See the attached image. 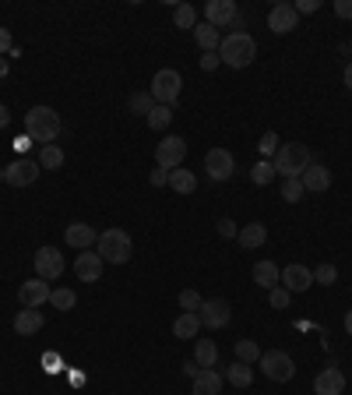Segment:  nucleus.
<instances>
[{
	"mask_svg": "<svg viewBox=\"0 0 352 395\" xmlns=\"http://www.w3.org/2000/svg\"><path fill=\"white\" fill-rule=\"evenodd\" d=\"M60 131H64V120H60L57 109H50V106H32V109L25 113V134H28L32 141L53 145V141L60 138Z\"/></svg>",
	"mask_w": 352,
	"mask_h": 395,
	"instance_id": "nucleus-1",
	"label": "nucleus"
},
{
	"mask_svg": "<svg viewBox=\"0 0 352 395\" xmlns=\"http://www.w3.org/2000/svg\"><path fill=\"white\" fill-rule=\"evenodd\" d=\"M271 166H275V177H303V170L310 166V148L299 141H282Z\"/></svg>",
	"mask_w": 352,
	"mask_h": 395,
	"instance_id": "nucleus-2",
	"label": "nucleus"
},
{
	"mask_svg": "<svg viewBox=\"0 0 352 395\" xmlns=\"http://www.w3.org/2000/svg\"><path fill=\"white\" fill-rule=\"evenodd\" d=\"M95 254L109 265H127L131 254H134V240L123 229H102L99 240H95Z\"/></svg>",
	"mask_w": 352,
	"mask_h": 395,
	"instance_id": "nucleus-3",
	"label": "nucleus"
},
{
	"mask_svg": "<svg viewBox=\"0 0 352 395\" xmlns=\"http://www.w3.org/2000/svg\"><path fill=\"white\" fill-rule=\"evenodd\" d=\"M254 57H258V43H254L251 32H233L219 46V60L229 64V67H247Z\"/></svg>",
	"mask_w": 352,
	"mask_h": 395,
	"instance_id": "nucleus-4",
	"label": "nucleus"
},
{
	"mask_svg": "<svg viewBox=\"0 0 352 395\" xmlns=\"http://www.w3.org/2000/svg\"><path fill=\"white\" fill-rule=\"evenodd\" d=\"M261 371L268 382H292L296 378V364H292V357L285 353V350H268V353H261Z\"/></svg>",
	"mask_w": 352,
	"mask_h": 395,
	"instance_id": "nucleus-5",
	"label": "nucleus"
},
{
	"mask_svg": "<svg viewBox=\"0 0 352 395\" xmlns=\"http://www.w3.org/2000/svg\"><path fill=\"white\" fill-rule=\"evenodd\" d=\"M180 89H183V78H180V71L173 67H163L155 78H152V99L159 102V106H173L176 99H180Z\"/></svg>",
	"mask_w": 352,
	"mask_h": 395,
	"instance_id": "nucleus-6",
	"label": "nucleus"
},
{
	"mask_svg": "<svg viewBox=\"0 0 352 395\" xmlns=\"http://www.w3.org/2000/svg\"><path fill=\"white\" fill-rule=\"evenodd\" d=\"M183 159H187V141L183 138H163L159 145H155V166L159 170H180L183 166Z\"/></svg>",
	"mask_w": 352,
	"mask_h": 395,
	"instance_id": "nucleus-7",
	"label": "nucleus"
},
{
	"mask_svg": "<svg viewBox=\"0 0 352 395\" xmlns=\"http://www.w3.org/2000/svg\"><path fill=\"white\" fill-rule=\"evenodd\" d=\"M204 173L211 177V180H229L233 173H236V156L229 152V148H211L208 156H204Z\"/></svg>",
	"mask_w": 352,
	"mask_h": 395,
	"instance_id": "nucleus-8",
	"label": "nucleus"
},
{
	"mask_svg": "<svg viewBox=\"0 0 352 395\" xmlns=\"http://www.w3.org/2000/svg\"><path fill=\"white\" fill-rule=\"evenodd\" d=\"M197 318H201V325H204V328L219 332V328H226V325L233 321V307H229L222 296H215V300H204V303H201Z\"/></svg>",
	"mask_w": 352,
	"mask_h": 395,
	"instance_id": "nucleus-9",
	"label": "nucleus"
},
{
	"mask_svg": "<svg viewBox=\"0 0 352 395\" xmlns=\"http://www.w3.org/2000/svg\"><path fill=\"white\" fill-rule=\"evenodd\" d=\"M35 276L46 279V283L60 279V276H64V254H60L57 247H39V251H35Z\"/></svg>",
	"mask_w": 352,
	"mask_h": 395,
	"instance_id": "nucleus-10",
	"label": "nucleus"
},
{
	"mask_svg": "<svg viewBox=\"0 0 352 395\" xmlns=\"http://www.w3.org/2000/svg\"><path fill=\"white\" fill-rule=\"evenodd\" d=\"M39 163L35 159H14L7 170H4V180L11 184V188H28V184H35V177H39Z\"/></svg>",
	"mask_w": 352,
	"mask_h": 395,
	"instance_id": "nucleus-11",
	"label": "nucleus"
},
{
	"mask_svg": "<svg viewBox=\"0 0 352 395\" xmlns=\"http://www.w3.org/2000/svg\"><path fill=\"white\" fill-rule=\"evenodd\" d=\"M50 283L46 279H28V283H21L18 286V300H21V307H28V310H39L43 303H50Z\"/></svg>",
	"mask_w": 352,
	"mask_h": 395,
	"instance_id": "nucleus-12",
	"label": "nucleus"
},
{
	"mask_svg": "<svg viewBox=\"0 0 352 395\" xmlns=\"http://www.w3.org/2000/svg\"><path fill=\"white\" fill-rule=\"evenodd\" d=\"M236 18H240V11H236L233 0H208V4H204V21H208L211 28H226V25H233Z\"/></svg>",
	"mask_w": 352,
	"mask_h": 395,
	"instance_id": "nucleus-13",
	"label": "nucleus"
},
{
	"mask_svg": "<svg viewBox=\"0 0 352 395\" xmlns=\"http://www.w3.org/2000/svg\"><path fill=\"white\" fill-rule=\"evenodd\" d=\"M278 286H285L289 293H307V290L314 286V272H310L307 265H285Z\"/></svg>",
	"mask_w": 352,
	"mask_h": 395,
	"instance_id": "nucleus-14",
	"label": "nucleus"
},
{
	"mask_svg": "<svg viewBox=\"0 0 352 395\" xmlns=\"http://www.w3.org/2000/svg\"><path fill=\"white\" fill-rule=\"evenodd\" d=\"M296 25H299V14H296L292 4H275V7L268 11V28H271V32L285 36V32H292Z\"/></svg>",
	"mask_w": 352,
	"mask_h": 395,
	"instance_id": "nucleus-15",
	"label": "nucleus"
},
{
	"mask_svg": "<svg viewBox=\"0 0 352 395\" xmlns=\"http://www.w3.org/2000/svg\"><path fill=\"white\" fill-rule=\"evenodd\" d=\"M314 392L317 395H342L346 392V374L339 367H324L317 378H314Z\"/></svg>",
	"mask_w": 352,
	"mask_h": 395,
	"instance_id": "nucleus-16",
	"label": "nucleus"
},
{
	"mask_svg": "<svg viewBox=\"0 0 352 395\" xmlns=\"http://www.w3.org/2000/svg\"><path fill=\"white\" fill-rule=\"evenodd\" d=\"M303 188H307V195L314 191V195H321V191H328L331 188V170L328 166H321V163H310L307 170H303Z\"/></svg>",
	"mask_w": 352,
	"mask_h": 395,
	"instance_id": "nucleus-17",
	"label": "nucleus"
},
{
	"mask_svg": "<svg viewBox=\"0 0 352 395\" xmlns=\"http://www.w3.org/2000/svg\"><path fill=\"white\" fill-rule=\"evenodd\" d=\"M102 258L99 254H92V251H82L78 254V261H75V276L82 279V283H99V276H102Z\"/></svg>",
	"mask_w": 352,
	"mask_h": 395,
	"instance_id": "nucleus-18",
	"label": "nucleus"
},
{
	"mask_svg": "<svg viewBox=\"0 0 352 395\" xmlns=\"http://www.w3.org/2000/svg\"><path fill=\"white\" fill-rule=\"evenodd\" d=\"M64 240H67L75 251H92V244L99 240V233H95L88 222H71L67 233H64Z\"/></svg>",
	"mask_w": 352,
	"mask_h": 395,
	"instance_id": "nucleus-19",
	"label": "nucleus"
},
{
	"mask_svg": "<svg viewBox=\"0 0 352 395\" xmlns=\"http://www.w3.org/2000/svg\"><path fill=\"white\" fill-rule=\"evenodd\" d=\"M278 279H282V269H278L275 261H258V265H254V283H258L261 290H275Z\"/></svg>",
	"mask_w": 352,
	"mask_h": 395,
	"instance_id": "nucleus-20",
	"label": "nucleus"
},
{
	"mask_svg": "<svg viewBox=\"0 0 352 395\" xmlns=\"http://www.w3.org/2000/svg\"><path fill=\"white\" fill-rule=\"evenodd\" d=\"M222 392V374H215L211 367H204L197 378H194V392L190 395H219Z\"/></svg>",
	"mask_w": 352,
	"mask_h": 395,
	"instance_id": "nucleus-21",
	"label": "nucleus"
},
{
	"mask_svg": "<svg viewBox=\"0 0 352 395\" xmlns=\"http://www.w3.org/2000/svg\"><path fill=\"white\" fill-rule=\"evenodd\" d=\"M194 39H197V46H201L204 53H215V50L222 46V36H219V28H211L208 21L194 25Z\"/></svg>",
	"mask_w": 352,
	"mask_h": 395,
	"instance_id": "nucleus-22",
	"label": "nucleus"
},
{
	"mask_svg": "<svg viewBox=\"0 0 352 395\" xmlns=\"http://www.w3.org/2000/svg\"><path fill=\"white\" fill-rule=\"evenodd\" d=\"M222 378H226L233 389H251V385H254V367L236 360L233 367H226V374H222Z\"/></svg>",
	"mask_w": 352,
	"mask_h": 395,
	"instance_id": "nucleus-23",
	"label": "nucleus"
},
{
	"mask_svg": "<svg viewBox=\"0 0 352 395\" xmlns=\"http://www.w3.org/2000/svg\"><path fill=\"white\" fill-rule=\"evenodd\" d=\"M39 328H43V314L39 310H28V307L18 310V318H14V332L18 335H35Z\"/></svg>",
	"mask_w": 352,
	"mask_h": 395,
	"instance_id": "nucleus-24",
	"label": "nucleus"
},
{
	"mask_svg": "<svg viewBox=\"0 0 352 395\" xmlns=\"http://www.w3.org/2000/svg\"><path fill=\"white\" fill-rule=\"evenodd\" d=\"M215 360H219V346L211 339H197L194 342V364L204 371V367H215Z\"/></svg>",
	"mask_w": 352,
	"mask_h": 395,
	"instance_id": "nucleus-25",
	"label": "nucleus"
},
{
	"mask_svg": "<svg viewBox=\"0 0 352 395\" xmlns=\"http://www.w3.org/2000/svg\"><path fill=\"white\" fill-rule=\"evenodd\" d=\"M236 240H240L243 247L254 251V247H261L264 240H268V226H264V222H247V226L236 233Z\"/></svg>",
	"mask_w": 352,
	"mask_h": 395,
	"instance_id": "nucleus-26",
	"label": "nucleus"
},
{
	"mask_svg": "<svg viewBox=\"0 0 352 395\" xmlns=\"http://www.w3.org/2000/svg\"><path fill=\"white\" fill-rule=\"evenodd\" d=\"M197 328H201V318H197V314H190V310H183V314L173 321V335H176V339H194V335H197Z\"/></svg>",
	"mask_w": 352,
	"mask_h": 395,
	"instance_id": "nucleus-27",
	"label": "nucleus"
},
{
	"mask_svg": "<svg viewBox=\"0 0 352 395\" xmlns=\"http://www.w3.org/2000/svg\"><path fill=\"white\" fill-rule=\"evenodd\" d=\"M170 188H173L176 195H194L197 191V177L190 170H173L170 173Z\"/></svg>",
	"mask_w": 352,
	"mask_h": 395,
	"instance_id": "nucleus-28",
	"label": "nucleus"
},
{
	"mask_svg": "<svg viewBox=\"0 0 352 395\" xmlns=\"http://www.w3.org/2000/svg\"><path fill=\"white\" fill-rule=\"evenodd\" d=\"M39 166H43V170H60V166H64V148H60V145H43Z\"/></svg>",
	"mask_w": 352,
	"mask_h": 395,
	"instance_id": "nucleus-29",
	"label": "nucleus"
},
{
	"mask_svg": "<svg viewBox=\"0 0 352 395\" xmlns=\"http://www.w3.org/2000/svg\"><path fill=\"white\" fill-rule=\"evenodd\" d=\"M170 124H173V106H159L155 102V109L148 113V127L152 131H166Z\"/></svg>",
	"mask_w": 352,
	"mask_h": 395,
	"instance_id": "nucleus-30",
	"label": "nucleus"
},
{
	"mask_svg": "<svg viewBox=\"0 0 352 395\" xmlns=\"http://www.w3.org/2000/svg\"><path fill=\"white\" fill-rule=\"evenodd\" d=\"M236 360H240V364H258V360H261V346H258L254 339H240V342H236Z\"/></svg>",
	"mask_w": 352,
	"mask_h": 395,
	"instance_id": "nucleus-31",
	"label": "nucleus"
},
{
	"mask_svg": "<svg viewBox=\"0 0 352 395\" xmlns=\"http://www.w3.org/2000/svg\"><path fill=\"white\" fill-rule=\"evenodd\" d=\"M303 195H307V188H303V180H299V177H285V180H282V198H285L289 205L303 201Z\"/></svg>",
	"mask_w": 352,
	"mask_h": 395,
	"instance_id": "nucleus-32",
	"label": "nucleus"
},
{
	"mask_svg": "<svg viewBox=\"0 0 352 395\" xmlns=\"http://www.w3.org/2000/svg\"><path fill=\"white\" fill-rule=\"evenodd\" d=\"M251 180H254L258 188H268V184L275 180V166H271L268 159H261V163H254V170H251Z\"/></svg>",
	"mask_w": 352,
	"mask_h": 395,
	"instance_id": "nucleus-33",
	"label": "nucleus"
},
{
	"mask_svg": "<svg viewBox=\"0 0 352 395\" xmlns=\"http://www.w3.org/2000/svg\"><path fill=\"white\" fill-rule=\"evenodd\" d=\"M152 109H155V99H152V92H134V96H131V113L148 117Z\"/></svg>",
	"mask_w": 352,
	"mask_h": 395,
	"instance_id": "nucleus-34",
	"label": "nucleus"
},
{
	"mask_svg": "<svg viewBox=\"0 0 352 395\" xmlns=\"http://www.w3.org/2000/svg\"><path fill=\"white\" fill-rule=\"evenodd\" d=\"M173 21H176V28H190V32H194V25H197V11H194L190 4H180L176 14H173Z\"/></svg>",
	"mask_w": 352,
	"mask_h": 395,
	"instance_id": "nucleus-35",
	"label": "nucleus"
},
{
	"mask_svg": "<svg viewBox=\"0 0 352 395\" xmlns=\"http://www.w3.org/2000/svg\"><path fill=\"white\" fill-rule=\"evenodd\" d=\"M314 283L317 286H335L339 283V269L335 265H317L314 269Z\"/></svg>",
	"mask_w": 352,
	"mask_h": 395,
	"instance_id": "nucleus-36",
	"label": "nucleus"
},
{
	"mask_svg": "<svg viewBox=\"0 0 352 395\" xmlns=\"http://www.w3.org/2000/svg\"><path fill=\"white\" fill-rule=\"evenodd\" d=\"M50 303H53L57 310H71V307L78 303V296H75V290H53V293H50Z\"/></svg>",
	"mask_w": 352,
	"mask_h": 395,
	"instance_id": "nucleus-37",
	"label": "nucleus"
},
{
	"mask_svg": "<svg viewBox=\"0 0 352 395\" xmlns=\"http://www.w3.org/2000/svg\"><path fill=\"white\" fill-rule=\"evenodd\" d=\"M201 303H204V300H201V293H197V290H183V293H180V310L197 314V310H201Z\"/></svg>",
	"mask_w": 352,
	"mask_h": 395,
	"instance_id": "nucleus-38",
	"label": "nucleus"
},
{
	"mask_svg": "<svg viewBox=\"0 0 352 395\" xmlns=\"http://www.w3.org/2000/svg\"><path fill=\"white\" fill-rule=\"evenodd\" d=\"M278 145H282V138H278L275 131H264L261 141H258V148H261L264 156H275V152H278Z\"/></svg>",
	"mask_w": 352,
	"mask_h": 395,
	"instance_id": "nucleus-39",
	"label": "nucleus"
},
{
	"mask_svg": "<svg viewBox=\"0 0 352 395\" xmlns=\"http://www.w3.org/2000/svg\"><path fill=\"white\" fill-rule=\"evenodd\" d=\"M289 290H285V286H275V290H271V296H268V303H271V307H275V310H285V307H289Z\"/></svg>",
	"mask_w": 352,
	"mask_h": 395,
	"instance_id": "nucleus-40",
	"label": "nucleus"
},
{
	"mask_svg": "<svg viewBox=\"0 0 352 395\" xmlns=\"http://www.w3.org/2000/svg\"><path fill=\"white\" fill-rule=\"evenodd\" d=\"M296 7V14H314L317 7H321V0H299V4H292Z\"/></svg>",
	"mask_w": 352,
	"mask_h": 395,
	"instance_id": "nucleus-41",
	"label": "nucleus"
},
{
	"mask_svg": "<svg viewBox=\"0 0 352 395\" xmlns=\"http://www.w3.org/2000/svg\"><path fill=\"white\" fill-rule=\"evenodd\" d=\"M148 180H152V188H166L170 184V170H152Z\"/></svg>",
	"mask_w": 352,
	"mask_h": 395,
	"instance_id": "nucleus-42",
	"label": "nucleus"
},
{
	"mask_svg": "<svg viewBox=\"0 0 352 395\" xmlns=\"http://www.w3.org/2000/svg\"><path fill=\"white\" fill-rule=\"evenodd\" d=\"M236 233H240V229H236L233 219H222V222H219V237H236Z\"/></svg>",
	"mask_w": 352,
	"mask_h": 395,
	"instance_id": "nucleus-43",
	"label": "nucleus"
},
{
	"mask_svg": "<svg viewBox=\"0 0 352 395\" xmlns=\"http://www.w3.org/2000/svg\"><path fill=\"white\" fill-rule=\"evenodd\" d=\"M219 64H222V60H219V53H204V57H201V67H204V71H215Z\"/></svg>",
	"mask_w": 352,
	"mask_h": 395,
	"instance_id": "nucleus-44",
	"label": "nucleus"
},
{
	"mask_svg": "<svg viewBox=\"0 0 352 395\" xmlns=\"http://www.w3.org/2000/svg\"><path fill=\"white\" fill-rule=\"evenodd\" d=\"M335 14L339 18H352V0H335Z\"/></svg>",
	"mask_w": 352,
	"mask_h": 395,
	"instance_id": "nucleus-45",
	"label": "nucleus"
},
{
	"mask_svg": "<svg viewBox=\"0 0 352 395\" xmlns=\"http://www.w3.org/2000/svg\"><path fill=\"white\" fill-rule=\"evenodd\" d=\"M183 374H187V378H197L201 367H197V364H183Z\"/></svg>",
	"mask_w": 352,
	"mask_h": 395,
	"instance_id": "nucleus-46",
	"label": "nucleus"
},
{
	"mask_svg": "<svg viewBox=\"0 0 352 395\" xmlns=\"http://www.w3.org/2000/svg\"><path fill=\"white\" fill-rule=\"evenodd\" d=\"M7 124H11V113H7V106L0 102V127H7Z\"/></svg>",
	"mask_w": 352,
	"mask_h": 395,
	"instance_id": "nucleus-47",
	"label": "nucleus"
},
{
	"mask_svg": "<svg viewBox=\"0 0 352 395\" xmlns=\"http://www.w3.org/2000/svg\"><path fill=\"white\" fill-rule=\"evenodd\" d=\"M28 141H32V138H28V134H21V138L14 141V145H18V152H25V148H28Z\"/></svg>",
	"mask_w": 352,
	"mask_h": 395,
	"instance_id": "nucleus-48",
	"label": "nucleus"
},
{
	"mask_svg": "<svg viewBox=\"0 0 352 395\" xmlns=\"http://www.w3.org/2000/svg\"><path fill=\"white\" fill-rule=\"evenodd\" d=\"M346 85L352 89V64H346Z\"/></svg>",
	"mask_w": 352,
	"mask_h": 395,
	"instance_id": "nucleus-49",
	"label": "nucleus"
},
{
	"mask_svg": "<svg viewBox=\"0 0 352 395\" xmlns=\"http://www.w3.org/2000/svg\"><path fill=\"white\" fill-rule=\"evenodd\" d=\"M346 332L352 335V310H346Z\"/></svg>",
	"mask_w": 352,
	"mask_h": 395,
	"instance_id": "nucleus-50",
	"label": "nucleus"
},
{
	"mask_svg": "<svg viewBox=\"0 0 352 395\" xmlns=\"http://www.w3.org/2000/svg\"><path fill=\"white\" fill-rule=\"evenodd\" d=\"M7 43H11V36H7V32H0V50H4Z\"/></svg>",
	"mask_w": 352,
	"mask_h": 395,
	"instance_id": "nucleus-51",
	"label": "nucleus"
},
{
	"mask_svg": "<svg viewBox=\"0 0 352 395\" xmlns=\"http://www.w3.org/2000/svg\"><path fill=\"white\" fill-rule=\"evenodd\" d=\"M0 180H4V166H0Z\"/></svg>",
	"mask_w": 352,
	"mask_h": 395,
	"instance_id": "nucleus-52",
	"label": "nucleus"
},
{
	"mask_svg": "<svg viewBox=\"0 0 352 395\" xmlns=\"http://www.w3.org/2000/svg\"><path fill=\"white\" fill-rule=\"evenodd\" d=\"M349 57H352V43H349Z\"/></svg>",
	"mask_w": 352,
	"mask_h": 395,
	"instance_id": "nucleus-53",
	"label": "nucleus"
}]
</instances>
